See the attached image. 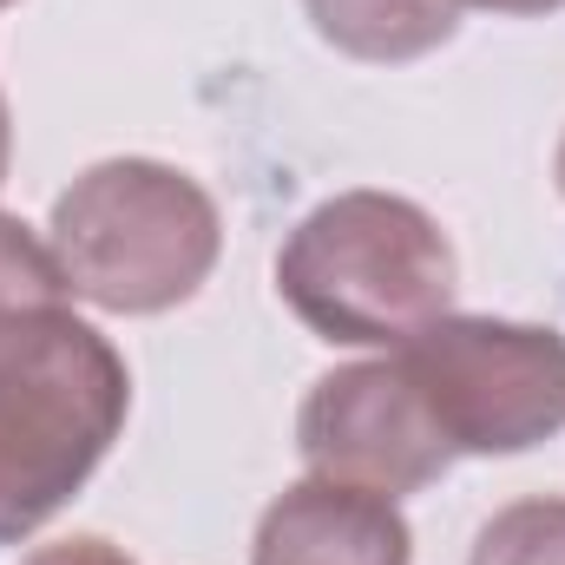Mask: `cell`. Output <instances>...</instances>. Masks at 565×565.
Returning <instances> with one entry per match:
<instances>
[{
	"label": "cell",
	"mask_w": 565,
	"mask_h": 565,
	"mask_svg": "<svg viewBox=\"0 0 565 565\" xmlns=\"http://www.w3.org/2000/svg\"><path fill=\"white\" fill-rule=\"evenodd\" d=\"M454 244L415 198L342 191L277 250V296L302 329L342 349H402L454 309Z\"/></svg>",
	"instance_id": "obj_1"
},
{
	"label": "cell",
	"mask_w": 565,
	"mask_h": 565,
	"mask_svg": "<svg viewBox=\"0 0 565 565\" xmlns=\"http://www.w3.org/2000/svg\"><path fill=\"white\" fill-rule=\"evenodd\" d=\"M53 257L93 309L164 316L191 302L224 250L211 191L158 158H106L53 198Z\"/></svg>",
	"instance_id": "obj_2"
},
{
	"label": "cell",
	"mask_w": 565,
	"mask_h": 565,
	"mask_svg": "<svg viewBox=\"0 0 565 565\" xmlns=\"http://www.w3.org/2000/svg\"><path fill=\"white\" fill-rule=\"evenodd\" d=\"M126 408V355L79 316H60L0 355V546L33 540L93 480Z\"/></svg>",
	"instance_id": "obj_3"
},
{
	"label": "cell",
	"mask_w": 565,
	"mask_h": 565,
	"mask_svg": "<svg viewBox=\"0 0 565 565\" xmlns=\"http://www.w3.org/2000/svg\"><path fill=\"white\" fill-rule=\"evenodd\" d=\"M454 454H526L565 427V335L500 316H440L395 349Z\"/></svg>",
	"instance_id": "obj_4"
},
{
	"label": "cell",
	"mask_w": 565,
	"mask_h": 565,
	"mask_svg": "<svg viewBox=\"0 0 565 565\" xmlns=\"http://www.w3.org/2000/svg\"><path fill=\"white\" fill-rule=\"evenodd\" d=\"M296 447L316 480H342L382 500L422 493L454 467L447 434L434 427L427 402L415 395L408 369L388 362H349L322 375L296 415Z\"/></svg>",
	"instance_id": "obj_5"
},
{
	"label": "cell",
	"mask_w": 565,
	"mask_h": 565,
	"mask_svg": "<svg viewBox=\"0 0 565 565\" xmlns=\"http://www.w3.org/2000/svg\"><path fill=\"white\" fill-rule=\"evenodd\" d=\"M250 565H415V533L395 500L309 473L264 507Z\"/></svg>",
	"instance_id": "obj_6"
},
{
	"label": "cell",
	"mask_w": 565,
	"mask_h": 565,
	"mask_svg": "<svg viewBox=\"0 0 565 565\" xmlns=\"http://www.w3.org/2000/svg\"><path fill=\"white\" fill-rule=\"evenodd\" d=\"M302 7L335 53L375 60V66L422 60L447 46L460 26V0H302Z\"/></svg>",
	"instance_id": "obj_7"
},
{
	"label": "cell",
	"mask_w": 565,
	"mask_h": 565,
	"mask_svg": "<svg viewBox=\"0 0 565 565\" xmlns=\"http://www.w3.org/2000/svg\"><path fill=\"white\" fill-rule=\"evenodd\" d=\"M60 316H73V282L60 270L53 244H40L20 217L0 211V355L33 342Z\"/></svg>",
	"instance_id": "obj_8"
},
{
	"label": "cell",
	"mask_w": 565,
	"mask_h": 565,
	"mask_svg": "<svg viewBox=\"0 0 565 565\" xmlns=\"http://www.w3.org/2000/svg\"><path fill=\"white\" fill-rule=\"evenodd\" d=\"M467 565H565V500H513L500 507Z\"/></svg>",
	"instance_id": "obj_9"
},
{
	"label": "cell",
	"mask_w": 565,
	"mask_h": 565,
	"mask_svg": "<svg viewBox=\"0 0 565 565\" xmlns=\"http://www.w3.org/2000/svg\"><path fill=\"white\" fill-rule=\"evenodd\" d=\"M20 565H132L119 546H106V540H93V533H79V540H53V546H40L33 559Z\"/></svg>",
	"instance_id": "obj_10"
},
{
	"label": "cell",
	"mask_w": 565,
	"mask_h": 565,
	"mask_svg": "<svg viewBox=\"0 0 565 565\" xmlns=\"http://www.w3.org/2000/svg\"><path fill=\"white\" fill-rule=\"evenodd\" d=\"M460 7H487V13H553V7H565V0H460Z\"/></svg>",
	"instance_id": "obj_11"
},
{
	"label": "cell",
	"mask_w": 565,
	"mask_h": 565,
	"mask_svg": "<svg viewBox=\"0 0 565 565\" xmlns=\"http://www.w3.org/2000/svg\"><path fill=\"white\" fill-rule=\"evenodd\" d=\"M7 158H13V119H7V99H0V184H7Z\"/></svg>",
	"instance_id": "obj_12"
},
{
	"label": "cell",
	"mask_w": 565,
	"mask_h": 565,
	"mask_svg": "<svg viewBox=\"0 0 565 565\" xmlns=\"http://www.w3.org/2000/svg\"><path fill=\"white\" fill-rule=\"evenodd\" d=\"M553 171H559V191H565V139H559V164H553Z\"/></svg>",
	"instance_id": "obj_13"
},
{
	"label": "cell",
	"mask_w": 565,
	"mask_h": 565,
	"mask_svg": "<svg viewBox=\"0 0 565 565\" xmlns=\"http://www.w3.org/2000/svg\"><path fill=\"white\" fill-rule=\"evenodd\" d=\"M0 7H7V0H0Z\"/></svg>",
	"instance_id": "obj_14"
}]
</instances>
